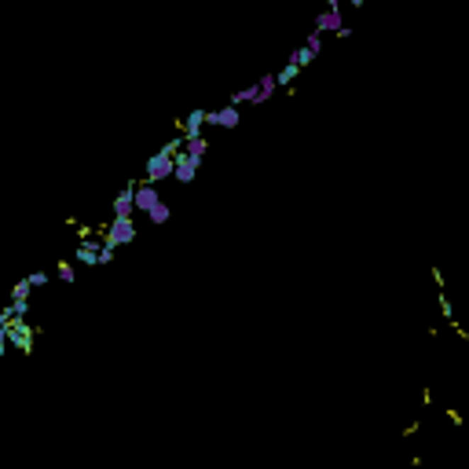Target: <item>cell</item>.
Instances as JSON below:
<instances>
[{
  "label": "cell",
  "instance_id": "277c9868",
  "mask_svg": "<svg viewBox=\"0 0 469 469\" xmlns=\"http://www.w3.org/2000/svg\"><path fill=\"white\" fill-rule=\"evenodd\" d=\"M136 234H140L136 217H111V220H106V227H103V242L125 249V246L136 242Z\"/></svg>",
  "mask_w": 469,
  "mask_h": 469
},
{
  "label": "cell",
  "instance_id": "6da1fadb",
  "mask_svg": "<svg viewBox=\"0 0 469 469\" xmlns=\"http://www.w3.org/2000/svg\"><path fill=\"white\" fill-rule=\"evenodd\" d=\"M183 151V136L176 132V140H169V143H162L158 151L147 158V165H143V176L140 180H147V183H154V187H162L165 180H173V173H176V154Z\"/></svg>",
  "mask_w": 469,
  "mask_h": 469
},
{
  "label": "cell",
  "instance_id": "5bb4252c",
  "mask_svg": "<svg viewBox=\"0 0 469 469\" xmlns=\"http://www.w3.org/2000/svg\"><path fill=\"white\" fill-rule=\"evenodd\" d=\"M55 279H59L62 286H74V283H77V264H74V261H59V264H55Z\"/></svg>",
  "mask_w": 469,
  "mask_h": 469
},
{
  "label": "cell",
  "instance_id": "8fae6325",
  "mask_svg": "<svg viewBox=\"0 0 469 469\" xmlns=\"http://www.w3.org/2000/svg\"><path fill=\"white\" fill-rule=\"evenodd\" d=\"M301 74H305V70H301V67H297V62H293V59H286V62H283V67H279V70H275V81H279V92H293V84H297V81H301Z\"/></svg>",
  "mask_w": 469,
  "mask_h": 469
},
{
  "label": "cell",
  "instance_id": "ac0fdd59",
  "mask_svg": "<svg viewBox=\"0 0 469 469\" xmlns=\"http://www.w3.org/2000/svg\"><path fill=\"white\" fill-rule=\"evenodd\" d=\"M114 261H118V246L103 242V249H99V264H114Z\"/></svg>",
  "mask_w": 469,
  "mask_h": 469
},
{
  "label": "cell",
  "instance_id": "4fadbf2b",
  "mask_svg": "<svg viewBox=\"0 0 469 469\" xmlns=\"http://www.w3.org/2000/svg\"><path fill=\"white\" fill-rule=\"evenodd\" d=\"M290 59L297 62V67H301V70H308V67H315V62H319V55L308 48V45H297L293 52H290Z\"/></svg>",
  "mask_w": 469,
  "mask_h": 469
},
{
  "label": "cell",
  "instance_id": "7a4b0ae2",
  "mask_svg": "<svg viewBox=\"0 0 469 469\" xmlns=\"http://www.w3.org/2000/svg\"><path fill=\"white\" fill-rule=\"evenodd\" d=\"M312 30H315V33H323V37H330V33H334V37H341V40L352 37V26L345 23V8H341V0H330V4L315 15Z\"/></svg>",
  "mask_w": 469,
  "mask_h": 469
},
{
  "label": "cell",
  "instance_id": "3957f363",
  "mask_svg": "<svg viewBox=\"0 0 469 469\" xmlns=\"http://www.w3.org/2000/svg\"><path fill=\"white\" fill-rule=\"evenodd\" d=\"M0 341H8V349H15V352L30 356L37 349V330L30 327V319H18L11 327H0Z\"/></svg>",
  "mask_w": 469,
  "mask_h": 469
},
{
  "label": "cell",
  "instance_id": "52a82bcc",
  "mask_svg": "<svg viewBox=\"0 0 469 469\" xmlns=\"http://www.w3.org/2000/svg\"><path fill=\"white\" fill-rule=\"evenodd\" d=\"M136 187L140 180H129L111 202V217H136Z\"/></svg>",
  "mask_w": 469,
  "mask_h": 469
},
{
  "label": "cell",
  "instance_id": "5b68a950",
  "mask_svg": "<svg viewBox=\"0 0 469 469\" xmlns=\"http://www.w3.org/2000/svg\"><path fill=\"white\" fill-rule=\"evenodd\" d=\"M99 249H103V231L99 234L84 231L77 239V246H74V253H70V261L81 264V268H99Z\"/></svg>",
  "mask_w": 469,
  "mask_h": 469
},
{
  "label": "cell",
  "instance_id": "7c38bea8",
  "mask_svg": "<svg viewBox=\"0 0 469 469\" xmlns=\"http://www.w3.org/2000/svg\"><path fill=\"white\" fill-rule=\"evenodd\" d=\"M147 224H151V227H165L169 220H173V205H169V202H162L158 209H151V213H147V217H143Z\"/></svg>",
  "mask_w": 469,
  "mask_h": 469
},
{
  "label": "cell",
  "instance_id": "30bf717a",
  "mask_svg": "<svg viewBox=\"0 0 469 469\" xmlns=\"http://www.w3.org/2000/svg\"><path fill=\"white\" fill-rule=\"evenodd\" d=\"M165 198H162V191L154 187V183H147V180H140V187H136V217H147L151 209H158Z\"/></svg>",
  "mask_w": 469,
  "mask_h": 469
},
{
  "label": "cell",
  "instance_id": "9a60e30c",
  "mask_svg": "<svg viewBox=\"0 0 469 469\" xmlns=\"http://www.w3.org/2000/svg\"><path fill=\"white\" fill-rule=\"evenodd\" d=\"M183 151H187L191 158L205 162V154H209V136H198V140H183Z\"/></svg>",
  "mask_w": 469,
  "mask_h": 469
},
{
  "label": "cell",
  "instance_id": "9c48e42d",
  "mask_svg": "<svg viewBox=\"0 0 469 469\" xmlns=\"http://www.w3.org/2000/svg\"><path fill=\"white\" fill-rule=\"evenodd\" d=\"M176 132H180L183 140H198V136H205V132H209V125H205V106H198V111H191L187 118H180Z\"/></svg>",
  "mask_w": 469,
  "mask_h": 469
},
{
  "label": "cell",
  "instance_id": "e0dca14e",
  "mask_svg": "<svg viewBox=\"0 0 469 469\" xmlns=\"http://www.w3.org/2000/svg\"><path fill=\"white\" fill-rule=\"evenodd\" d=\"M30 279H26V275H23V279H18L15 286H11V293H8V301H30Z\"/></svg>",
  "mask_w": 469,
  "mask_h": 469
},
{
  "label": "cell",
  "instance_id": "2e32d148",
  "mask_svg": "<svg viewBox=\"0 0 469 469\" xmlns=\"http://www.w3.org/2000/svg\"><path fill=\"white\" fill-rule=\"evenodd\" d=\"M26 279H30V286H33V290H48V286H52V279H55V271L37 268V271H30V275H26Z\"/></svg>",
  "mask_w": 469,
  "mask_h": 469
},
{
  "label": "cell",
  "instance_id": "8992f818",
  "mask_svg": "<svg viewBox=\"0 0 469 469\" xmlns=\"http://www.w3.org/2000/svg\"><path fill=\"white\" fill-rule=\"evenodd\" d=\"M205 125L209 129H220V132H231L242 125V111L231 103H220V106H213V111H205Z\"/></svg>",
  "mask_w": 469,
  "mask_h": 469
},
{
  "label": "cell",
  "instance_id": "ba28073f",
  "mask_svg": "<svg viewBox=\"0 0 469 469\" xmlns=\"http://www.w3.org/2000/svg\"><path fill=\"white\" fill-rule=\"evenodd\" d=\"M202 165H205V162H198V158H191L187 151H180V154H176V173H173V180H176L180 187H191V183L198 180Z\"/></svg>",
  "mask_w": 469,
  "mask_h": 469
}]
</instances>
